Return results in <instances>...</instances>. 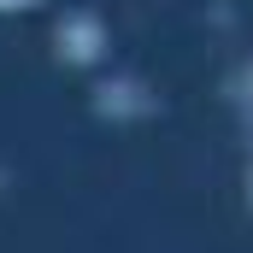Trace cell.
<instances>
[{
	"label": "cell",
	"instance_id": "obj_2",
	"mask_svg": "<svg viewBox=\"0 0 253 253\" xmlns=\"http://www.w3.org/2000/svg\"><path fill=\"white\" fill-rule=\"evenodd\" d=\"M6 6H30V0H0V12H6Z\"/></svg>",
	"mask_w": 253,
	"mask_h": 253
},
{
	"label": "cell",
	"instance_id": "obj_1",
	"mask_svg": "<svg viewBox=\"0 0 253 253\" xmlns=\"http://www.w3.org/2000/svg\"><path fill=\"white\" fill-rule=\"evenodd\" d=\"M242 118H248V200H253V65H248V83H242Z\"/></svg>",
	"mask_w": 253,
	"mask_h": 253
}]
</instances>
